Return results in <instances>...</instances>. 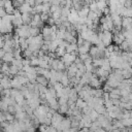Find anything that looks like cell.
<instances>
[{
    "label": "cell",
    "mask_w": 132,
    "mask_h": 132,
    "mask_svg": "<svg viewBox=\"0 0 132 132\" xmlns=\"http://www.w3.org/2000/svg\"><path fill=\"white\" fill-rule=\"evenodd\" d=\"M33 18V13L32 12H25L22 13V20H23V24L24 25H30L31 21Z\"/></svg>",
    "instance_id": "obj_7"
},
{
    "label": "cell",
    "mask_w": 132,
    "mask_h": 132,
    "mask_svg": "<svg viewBox=\"0 0 132 132\" xmlns=\"http://www.w3.org/2000/svg\"><path fill=\"white\" fill-rule=\"evenodd\" d=\"M11 24L15 27H20L23 25V20H22V13L15 9L14 13L12 14V19H11Z\"/></svg>",
    "instance_id": "obj_3"
},
{
    "label": "cell",
    "mask_w": 132,
    "mask_h": 132,
    "mask_svg": "<svg viewBox=\"0 0 132 132\" xmlns=\"http://www.w3.org/2000/svg\"><path fill=\"white\" fill-rule=\"evenodd\" d=\"M4 54H5L4 50H3V48H0V59H2V57L4 56Z\"/></svg>",
    "instance_id": "obj_33"
},
{
    "label": "cell",
    "mask_w": 132,
    "mask_h": 132,
    "mask_svg": "<svg viewBox=\"0 0 132 132\" xmlns=\"http://www.w3.org/2000/svg\"><path fill=\"white\" fill-rule=\"evenodd\" d=\"M1 73L3 75H6V76L9 75V65H8V63L3 62L1 64Z\"/></svg>",
    "instance_id": "obj_15"
},
{
    "label": "cell",
    "mask_w": 132,
    "mask_h": 132,
    "mask_svg": "<svg viewBox=\"0 0 132 132\" xmlns=\"http://www.w3.org/2000/svg\"><path fill=\"white\" fill-rule=\"evenodd\" d=\"M69 107L67 104H64V105H59V108H58V112H60L61 114H66V112L68 111Z\"/></svg>",
    "instance_id": "obj_21"
},
{
    "label": "cell",
    "mask_w": 132,
    "mask_h": 132,
    "mask_svg": "<svg viewBox=\"0 0 132 132\" xmlns=\"http://www.w3.org/2000/svg\"><path fill=\"white\" fill-rule=\"evenodd\" d=\"M60 82L63 85V87H66V86H69V77L67 75V72H63L61 78H60Z\"/></svg>",
    "instance_id": "obj_14"
},
{
    "label": "cell",
    "mask_w": 132,
    "mask_h": 132,
    "mask_svg": "<svg viewBox=\"0 0 132 132\" xmlns=\"http://www.w3.org/2000/svg\"><path fill=\"white\" fill-rule=\"evenodd\" d=\"M21 13H25V12H32V9H33V7H31L28 3H26V2H24L19 8H16Z\"/></svg>",
    "instance_id": "obj_9"
},
{
    "label": "cell",
    "mask_w": 132,
    "mask_h": 132,
    "mask_svg": "<svg viewBox=\"0 0 132 132\" xmlns=\"http://www.w3.org/2000/svg\"><path fill=\"white\" fill-rule=\"evenodd\" d=\"M11 64L12 65H14V66H16V68L19 69V70H22L23 69V63H22V59H14L13 58V60L11 61Z\"/></svg>",
    "instance_id": "obj_18"
},
{
    "label": "cell",
    "mask_w": 132,
    "mask_h": 132,
    "mask_svg": "<svg viewBox=\"0 0 132 132\" xmlns=\"http://www.w3.org/2000/svg\"><path fill=\"white\" fill-rule=\"evenodd\" d=\"M108 132H121V129H119V128H112L110 131H108Z\"/></svg>",
    "instance_id": "obj_32"
},
{
    "label": "cell",
    "mask_w": 132,
    "mask_h": 132,
    "mask_svg": "<svg viewBox=\"0 0 132 132\" xmlns=\"http://www.w3.org/2000/svg\"><path fill=\"white\" fill-rule=\"evenodd\" d=\"M20 70L16 68V66H14V65H10L9 66V75H13V76H15L16 74H18V72H19Z\"/></svg>",
    "instance_id": "obj_23"
},
{
    "label": "cell",
    "mask_w": 132,
    "mask_h": 132,
    "mask_svg": "<svg viewBox=\"0 0 132 132\" xmlns=\"http://www.w3.org/2000/svg\"><path fill=\"white\" fill-rule=\"evenodd\" d=\"M94 109L98 112V114H104L106 111V107L104 106V104H97L94 106Z\"/></svg>",
    "instance_id": "obj_17"
},
{
    "label": "cell",
    "mask_w": 132,
    "mask_h": 132,
    "mask_svg": "<svg viewBox=\"0 0 132 132\" xmlns=\"http://www.w3.org/2000/svg\"><path fill=\"white\" fill-rule=\"evenodd\" d=\"M88 104H87V102L84 100V99H81V98H77L76 99V101H75V106L77 107V108H79V109H82L84 107H86Z\"/></svg>",
    "instance_id": "obj_16"
},
{
    "label": "cell",
    "mask_w": 132,
    "mask_h": 132,
    "mask_svg": "<svg viewBox=\"0 0 132 132\" xmlns=\"http://www.w3.org/2000/svg\"><path fill=\"white\" fill-rule=\"evenodd\" d=\"M7 111H8V112H10V113H12V114H15L16 110H15V107H14V105H8Z\"/></svg>",
    "instance_id": "obj_27"
},
{
    "label": "cell",
    "mask_w": 132,
    "mask_h": 132,
    "mask_svg": "<svg viewBox=\"0 0 132 132\" xmlns=\"http://www.w3.org/2000/svg\"><path fill=\"white\" fill-rule=\"evenodd\" d=\"M51 5H60L61 0H50Z\"/></svg>",
    "instance_id": "obj_28"
},
{
    "label": "cell",
    "mask_w": 132,
    "mask_h": 132,
    "mask_svg": "<svg viewBox=\"0 0 132 132\" xmlns=\"http://www.w3.org/2000/svg\"><path fill=\"white\" fill-rule=\"evenodd\" d=\"M131 128H132V126H131Z\"/></svg>",
    "instance_id": "obj_36"
},
{
    "label": "cell",
    "mask_w": 132,
    "mask_h": 132,
    "mask_svg": "<svg viewBox=\"0 0 132 132\" xmlns=\"http://www.w3.org/2000/svg\"><path fill=\"white\" fill-rule=\"evenodd\" d=\"M4 117H5V121H7L9 123L14 120V114H12V113H10L8 111H5L4 112Z\"/></svg>",
    "instance_id": "obj_25"
},
{
    "label": "cell",
    "mask_w": 132,
    "mask_h": 132,
    "mask_svg": "<svg viewBox=\"0 0 132 132\" xmlns=\"http://www.w3.org/2000/svg\"><path fill=\"white\" fill-rule=\"evenodd\" d=\"M14 33L22 38H28L30 36V25H22L20 27H16L14 30Z\"/></svg>",
    "instance_id": "obj_2"
},
{
    "label": "cell",
    "mask_w": 132,
    "mask_h": 132,
    "mask_svg": "<svg viewBox=\"0 0 132 132\" xmlns=\"http://www.w3.org/2000/svg\"><path fill=\"white\" fill-rule=\"evenodd\" d=\"M91 45H92V44H91V42H90V41H87V40H85L84 44L77 47V54L81 55V54H87V53H89Z\"/></svg>",
    "instance_id": "obj_5"
},
{
    "label": "cell",
    "mask_w": 132,
    "mask_h": 132,
    "mask_svg": "<svg viewBox=\"0 0 132 132\" xmlns=\"http://www.w3.org/2000/svg\"><path fill=\"white\" fill-rule=\"evenodd\" d=\"M35 130H36V128L33 127V126H31V127H29V128L26 129V132H35Z\"/></svg>",
    "instance_id": "obj_30"
},
{
    "label": "cell",
    "mask_w": 132,
    "mask_h": 132,
    "mask_svg": "<svg viewBox=\"0 0 132 132\" xmlns=\"http://www.w3.org/2000/svg\"><path fill=\"white\" fill-rule=\"evenodd\" d=\"M5 121V117H4V112L0 110V123Z\"/></svg>",
    "instance_id": "obj_31"
},
{
    "label": "cell",
    "mask_w": 132,
    "mask_h": 132,
    "mask_svg": "<svg viewBox=\"0 0 132 132\" xmlns=\"http://www.w3.org/2000/svg\"><path fill=\"white\" fill-rule=\"evenodd\" d=\"M66 69H67L66 72H67L68 77L75 76V74H76V72H77V67H76V65H75L74 63H72V64H71L70 66H68Z\"/></svg>",
    "instance_id": "obj_6"
},
{
    "label": "cell",
    "mask_w": 132,
    "mask_h": 132,
    "mask_svg": "<svg viewBox=\"0 0 132 132\" xmlns=\"http://www.w3.org/2000/svg\"><path fill=\"white\" fill-rule=\"evenodd\" d=\"M77 44L76 43H68L66 46V53H77Z\"/></svg>",
    "instance_id": "obj_13"
},
{
    "label": "cell",
    "mask_w": 132,
    "mask_h": 132,
    "mask_svg": "<svg viewBox=\"0 0 132 132\" xmlns=\"http://www.w3.org/2000/svg\"><path fill=\"white\" fill-rule=\"evenodd\" d=\"M5 14H6V11H5V9H4L3 7H1V8H0V18H3Z\"/></svg>",
    "instance_id": "obj_29"
},
{
    "label": "cell",
    "mask_w": 132,
    "mask_h": 132,
    "mask_svg": "<svg viewBox=\"0 0 132 132\" xmlns=\"http://www.w3.org/2000/svg\"><path fill=\"white\" fill-rule=\"evenodd\" d=\"M40 28L37 27H31L30 26V36H37L40 34Z\"/></svg>",
    "instance_id": "obj_19"
},
{
    "label": "cell",
    "mask_w": 132,
    "mask_h": 132,
    "mask_svg": "<svg viewBox=\"0 0 132 132\" xmlns=\"http://www.w3.org/2000/svg\"><path fill=\"white\" fill-rule=\"evenodd\" d=\"M36 82L37 84H39V85H41V86H48V79L47 78H45L43 75H40V74H37V76H36Z\"/></svg>",
    "instance_id": "obj_10"
},
{
    "label": "cell",
    "mask_w": 132,
    "mask_h": 132,
    "mask_svg": "<svg viewBox=\"0 0 132 132\" xmlns=\"http://www.w3.org/2000/svg\"><path fill=\"white\" fill-rule=\"evenodd\" d=\"M10 86H11L12 89H16V90H21V88L23 87V85L19 81V79H18L15 76L11 79V81H10Z\"/></svg>",
    "instance_id": "obj_12"
},
{
    "label": "cell",
    "mask_w": 132,
    "mask_h": 132,
    "mask_svg": "<svg viewBox=\"0 0 132 132\" xmlns=\"http://www.w3.org/2000/svg\"><path fill=\"white\" fill-rule=\"evenodd\" d=\"M101 84H102V82L99 80L98 76H97L95 73H93L92 77L89 79V84H88V85H89L91 88H94V89H100Z\"/></svg>",
    "instance_id": "obj_4"
},
{
    "label": "cell",
    "mask_w": 132,
    "mask_h": 132,
    "mask_svg": "<svg viewBox=\"0 0 132 132\" xmlns=\"http://www.w3.org/2000/svg\"><path fill=\"white\" fill-rule=\"evenodd\" d=\"M3 62H5V63H11V61L13 60V54H12V52H6L5 54H4V56L2 57V59H1Z\"/></svg>",
    "instance_id": "obj_11"
},
{
    "label": "cell",
    "mask_w": 132,
    "mask_h": 132,
    "mask_svg": "<svg viewBox=\"0 0 132 132\" xmlns=\"http://www.w3.org/2000/svg\"><path fill=\"white\" fill-rule=\"evenodd\" d=\"M7 108H8V104L6 103V101L4 99H0V110L5 112L7 111Z\"/></svg>",
    "instance_id": "obj_22"
},
{
    "label": "cell",
    "mask_w": 132,
    "mask_h": 132,
    "mask_svg": "<svg viewBox=\"0 0 132 132\" xmlns=\"http://www.w3.org/2000/svg\"><path fill=\"white\" fill-rule=\"evenodd\" d=\"M98 116H99V114H98V112H97L95 109H92V111H91V112H90V114H89V117L91 118L92 122H93V121H96V120H97V118H98Z\"/></svg>",
    "instance_id": "obj_26"
},
{
    "label": "cell",
    "mask_w": 132,
    "mask_h": 132,
    "mask_svg": "<svg viewBox=\"0 0 132 132\" xmlns=\"http://www.w3.org/2000/svg\"><path fill=\"white\" fill-rule=\"evenodd\" d=\"M55 53H56V55H57L58 58H59V57L61 58V57H63V56L66 54V50H65L64 47H60V46H58Z\"/></svg>",
    "instance_id": "obj_20"
},
{
    "label": "cell",
    "mask_w": 132,
    "mask_h": 132,
    "mask_svg": "<svg viewBox=\"0 0 132 132\" xmlns=\"http://www.w3.org/2000/svg\"><path fill=\"white\" fill-rule=\"evenodd\" d=\"M97 35H98L100 41L105 46H108V45H110L112 43V33H111V31L103 30V31H100Z\"/></svg>",
    "instance_id": "obj_1"
},
{
    "label": "cell",
    "mask_w": 132,
    "mask_h": 132,
    "mask_svg": "<svg viewBox=\"0 0 132 132\" xmlns=\"http://www.w3.org/2000/svg\"><path fill=\"white\" fill-rule=\"evenodd\" d=\"M22 132H26V131H22Z\"/></svg>",
    "instance_id": "obj_35"
},
{
    "label": "cell",
    "mask_w": 132,
    "mask_h": 132,
    "mask_svg": "<svg viewBox=\"0 0 132 132\" xmlns=\"http://www.w3.org/2000/svg\"><path fill=\"white\" fill-rule=\"evenodd\" d=\"M129 113H130V118H132V109L129 111Z\"/></svg>",
    "instance_id": "obj_34"
},
{
    "label": "cell",
    "mask_w": 132,
    "mask_h": 132,
    "mask_svg": "<svg viewBox=\"0 0 132 132\" xmlns=\"http://www.w3.org/2000/svg\"><path fill=\"white\" fill-rule=\"evenodd\" d=\"M39 65V58L38 57H32L30 58V66H38Z\"/></svg>",
    "instance_id": "obj_24"
},
{
    "label": "cell",
    "mask_w": 132,
    "mask_h": 132,
    "mask_svg": "<svg viewBox=\"0 0 132 132\" xmlns=\"http://www.w3.org/2000/svg\"><path fill=\"white\" fill-rule=\"evenodd\" d=\"M10 81H11V79L8 78V76L4 75V76L0 79V85L2 86L3 89H10V88H11V86H10Z\"/></svg>",
    "instance_id": "obj_8"
}]
</instances>
